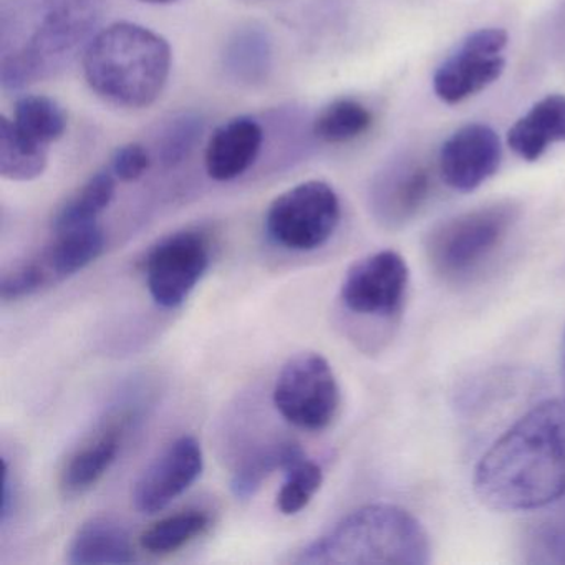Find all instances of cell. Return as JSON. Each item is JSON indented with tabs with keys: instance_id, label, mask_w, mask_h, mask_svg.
<instances>
[{
	"instance_id": "obj_24",
	"label": "cell",
	"mask_w": 565,
	"mask_h": 565,
	"mask_svg": "<svg viewBox=\"0 0 565 565\" xmlns=\"http://www.w3.org/2000/svg\"><path fill=\"white\" fill-rule=\"evenodd\" d=\"M11 121L29 140L47 148L64 137L68 125L64 107L45 95L18 98Z\"/></svg>"
},
{
	"instance_id": "obj_18",
	"label": "cell",
	"mask_w": 565,
	"mask_h": 565,
	"mask_svg": "<svg viewBox=\"0 0 565 565\" xmlns=\"http://www.w3.org/2000/svg\"><path fill=\"white\" fill-rule=\"evenodd\" d=\"M555 143H565V95H547L529 108L508 131V147L534 163Z\"/></svg>"
},
{
	"instance_id": "obj_10",
	"label": "cell",
	"mask_w": 565,
	"mask_h": 565,
	"mask_svg": "<svg viewBox=\"0 0 565 565\" xmlns=\"http://www.w3.org/2000/svg\"><path fill=\"white\" fill-rule=\"evenodd\" d=\"M509 35L504 29H479L436 68L433 90L446 105H458L484 92L505 71L504 51Z\"/></svg>"
},
{
	"instance_id": "obj_5",
	"label": "cell",
	"mask_w": 565,
	"mask_h": 565,
	"mask_svg": "<svg viewBox=\"0 0 565 565\" xmlns=\"http://www.w3.org/2000/svg\"><path fill=\"white\" fill-rule=\"evenodd\" d=\"M518 217L519 207L502 201L436 224L426 237L433 270L448 280L468 279L494 256Z\"/></svg>"
},
{
	"instance_id": "obj_19",
	"label": "cell",
	"mask_w": 565,
	"mask_h": 565,
	"mask_svg": "<svg viewBox=\"0 0 565 565\" xmlns=\"http://www.w3.org/2000/svg\"><path fill=\"white\" fill-rule=\"evenodd\" d=\"M68 564H130L135 561L130 534L114 519L94 518L84 522L68 545Z\"/></svg>"
},
{
	"instance_id": "obj_20",
	"label": "cell",
	"mask_w": 565,
	"mask_h": 565,
	"mask_svg": "<svg viewBox=\"0 0 565 565\" xmlns=\"http://www.w3.org/2000/svg\"><path fill=\"white\" fill-rule=\"evenodd\" d=\"M206 121L196 111H180L164 118L153 137L150 151L161 170H174L186 163L203 140Z\"/></svg>"
},
{
	"instance_id": "obj_1",
	"label": "cell",
	"mask_w": 565,
	"mask_h": 565,
	"mask_svg": "<svg viewBox=\"0 0 565 565\" xmlns=\"http://www.w3.org/2000/svg\"><path fill=\"white\" fill-rule=\"evenodd\" d=\"M475 492L495 511H532L565 495V398L519 418L479 459Z\"/></svg>"
},
{
	"instance_id": "obj_14",
	"label": "cell",
	"mask_w": 565,
	"mask_h": 565,
	"mask_svg": "<svg viewBox=\"0 0 565 565\" xmlns=\"http://www.w3.org/2000/svg\"><path fill=\"white\" fill-rule=\"evenodd\" d=\"M501 161L498 134L488 125L469 124L443 143L438 170L446 186L458 193H472L498 173Z\"/></svg>"
},
{
	"instance_id": "obj_22",
	"label": "cell",
	"mask_w": 565,
	"mask_h": 565,
	"mask_svg": "<svg viewBox=\"0 0 565 565\" xmlns=\"http://www.w3.org/2000/svg\"><path fill=\"white\" fill-rule=\"evenodd\" d=\"M49 167V148L29 140L12 124L11 118L0 120V174L4 180L34 181Z\"/></svg>"
},
{
	"instance_id": "obj_4",
	"label": "cell",
	"mask_w": 565,
	"mask_h": 565,
	"mask_svg": "<svg viewBox=\"0 0 565 565\" xmlns=\"http://www.w3.org/2000/svg\"><path fill=\"white\" fill-rule=\"evenodd\" d=\"M431 544L422 522L393 504H369L350 512L327 534L299 552L297 564L423 565Z\"/></svg>"
},
{
	"instance_id": "obj_2",
	"label": "cell",
	"mask_w": 565,
	"mask_h": 565,
	"mask_svg": "<svg viewBox=\"0 0 565 565\" xmlns=\"http://www.w3.org/2000/svg\"><path fill=\"white\" fill-rule=\"evenodd\" d=\"M105 0H2L0 84L6 94L57 77L84 57Z\"/></svg>"
},
{
	"instance_id": "obj_9",
	"label": "cell",
	"mask_w": 565,
	"mask_h": 565,
	"mask_svg": "<svg viewBox=\"0 0 565 565\" xmlns=\"http://www.w3.org/2000/svg\"><path fill=\"white\" fill-rule=\"evenodd\" d=\"M211 264L210 237L183 230L163 237L145 257V277L154 303L177 309L186 302Z\"/></svg>"
},
{
	"instance_id": "obj_29",
	"label": "cell",
	"mask_w": 565,
	"mask_h": 565,
	"mask_svg": "<svg viewBox=\"0 0 565 565\" xmlns=\"http://www.w3.org/2000/svg\"><path fill=\"white\" fill-rule=\"evenodd\" d=\"M4 465V478H2V501H0V524L2 527L8 525L12 515L15 514L18 508V486H15L14 478H12L11 466H9L8 458L2 459Z\"/></svg>"
},
{
	"instance_id": "obj_8",
	"label": "cell",
	"mask_w": 565,
	"mask_h": 565,
	"mask_svg": "<svg viewBox=\"0 0 565 565\" xmlns=\"http://www.w3.org/2000/svg\"><path fill=\"white\" fill-rule=\"evenodd\" d=\"M340 386L329 360L300 352L277 375L273 402L286 422L300 429L329 428L340 408Z\"/></svg>"
},
{
	"instance_id": "obj_30",
	"label": "cell",
	"mask_w": 565,
	"mask_h": 565,
	"mask_svg": "<svg viewBox=\"0 0 565 565\" xmlns=\"http://www.w3.org/2000/svg\"><path fill=\"white\" fill-rule=\"evenodd\" d=\"M140 2L150 6H170L174 4V2H178V0H140Z\"/></svg>"
},
{
	"instance_id": "obj_12",
	"label": "cell",
	"mask_w": 565,
	"mask_h": 565,
	"mask_svg": "<svg viewBox=\"0 0 565 565\" xmlns=\"http://www.w3.org/2000/svg\"><path fill=\"white\" fill-rule=\"evenodd\" d=\"M431 190V170L425 161L409 154L395 158L370 184V211L382 226L398 230L418 216L428 203Z\"/></svg>"
},
{
	"instance_id": "obj_25",
	"label": "cell",
	"mask_w": 565,
	"mask_h": 565,
	"mask_svg": "<svg viewBox=\"0 0 565 565\" xmlns=\"http://www.w3.org/2000/svg\"><path fill=\"white\" fill-rule=\"evenodd\" d=\"M118 180L110 168L97 171L54 217V231L97 223L117 194Z\"/></svg>"
},
{
	"instance_id": "obj_26",
	"label": "cell",
	"mask_w": 565,
	"mask_h": 565,
	"mask_svg": "<svg viewBox=\"0 0 565 565\" xmlns=\"http://www.w3.org/2000/svg\"><path fill=\"white\" fill-rule=\"evenodd\" d=\"M211 518L207 512L191 509L177 512L154 522L140 535V545L154 555L173 554L184 545L201 537L210 529Z\"/></svg>"
},
{
	"instance_id": "obj_6",
	"label": "cell",
	"mask_w": 565,
	"mask_h": 565,
	"mask_svg": "<svg viewBox=\"0 0 565 565\" xmlns=\"http://www.w3.org/2000/svg\"><path fill=\"white\" fill-rule=\"evenodd\" d=\"M340 220L339 194L326 181L310 180L279 194L267 210L264 226L282 249L310 253L332 239Z\"/></svg>"
},
{
	"instance_id": "obj_11",
	"label": "cell",
	"mask_w": 565,
	"mask_h": 565,
	"mask_svg": "<svg viewBox=\"0 0 565 565\" xmlns=\"http://www.w3.org/2000/svg\"><path fill=\"white\" fill-rule=\"evenodd\" d=\"M409 286L406 260L395 250H380L356 260L343 277L340 302L352 316L392 320L402 312Z\"/></svg>"
},
{
	"instance_id": "obj_13",
	"label": "cell",
	"mask_w": 565,
	"mask_h": 565,
	"mask_svg": "<svg viewBox=\"0 0 565 565\" xmlns=\"http://www.w3.org/2000/svg\"><path fill=\"white\" fill-rule=\"evenodd\" d=\"M204 455L194 436L171 441L145 469L134 489V504L143 514H157L183 495L200 478Z\"/></svg>"
},
{
	"instance_id": "obj_23",
	"label": "cell",
	"mask_w": 565,
	"mask_h": 565,
	"mask_svg": "<svg viewBox=\"0 0 565 565\" xmlns=\"http://www.w3.org/2000/svg\"><path fill=\"white\" fill-rule=\"evenodd\" d=\"M306 456L303 449L297 443L276 441L256 449L249 458L241 462L239 468L234 472L231 489L239 501H247L253 498L264 481L276 471H284L287 466L292 465L297 459Z\"/></svg>"
},
{
	"instance_id": "obj_28",
	"label": "cell",
	"mask_w": 565,
	"mask_h": 565,
	"mask_svg": "<svg viewBox=\"0 0 565 565\" xmlns=\"http://www.w3.org/2000/svg\"><path fill=\"white\" fill-rule=\"evenodd\" d=\"M153 167V157L147 145L127 143L117 148L108 168L121 183H135Z\"/></svg>"
},
{
	"instance_id": "obj_3",
	"label": "cell",
	"mask_w": 565,
	"mask_h": 565,
	"mask_svg": "<svg viewBox=\"0 0 565 565\" xmlns=\"http://www.w3.org/2000/svg\"><path fill=\"white\" fill-rule=\"evenodd\" d=\"M82 64L98 98L124 110H143L163 95L173 52L167 39L151 29L115 22L97 32Z\"/></svg>"
},
{
	"instance_id": "obj_15",
	"label": "cell",
	"mask_w": 565,
	"mask_h": 565,
	"mask_svg": "<svg viewBox=\"0 0 565 565\" xmlns=\"http://www.w3.org/2000/svg\"><path fill=\"white\" fill-rule=\"evenodd\" d=\"M134 423L135 413L130 409L111 413L95 435L68 458L58 479L65 498L85 494L104 479L117 461Z\"/></svg>"
},
{
	"instance_id": "obj_21",
	"label": "cell",
	"mask_w": 565,
	"mask_h": 565,
	"mask_svg": "<svg viewBox=\"0 0 565 565\" xmlns=\"http://www.w3.org/2000/svg\"><path fill=\"white\" fill-rule=\"evenodd\" d=\"M375 117L363 102L335 98L312 118L313 140L323 145H347L369 134Z\"/></svg>"
},
{
	"instance_id": "obj_7",
	"label": "cell",
	"mask_w": 565,
	"mask_h": 565,
	"mask_svg": "<svg viewBox=\"0 0 565 565\" xmlns=\"http://www.w3.org/2000/svg\"><path fill=\"white\" fill-rule=\"evenodd\" d=\"M104 250L105 233L98 223L54 231V239L41 253L4 273L0 297L15 302L51 289L90 266Z\"/></svg>"
},
{
	"instance_id": "obj_16",
	"label": "cell",
	"mask_w": 565,
	"mask_h": 565,
	"mask_svg": "<svg viewBox=\"0 0 565 565\" xmlns=\"http://www.w3.org/2000/svg\"><path fill=\"white\" fill-rule=\"evenodd\" d=\"M267 130L263 121L247 115L220 125L204 148V170L217 183L249 173L266 150Z\"/></svg>"
},
{
	"instance_id": "obj_17",
	"label": "cell",
	"mask_w": 565,
	"mask_h": 565,
	"mask_svg": "<svg viewBox=\"0 0 565 565\" xmlns=\"http://www.w3.org/2000/svg\"><path fill=\"white\" fill-rule=\"evenodd\" d=\"M221 67L237 87L254 88L269 81L274 68V41L264 25L246 24L227 38Z\"/></svg>"
},
{
	"instance_id": "obj_31",
	"label": "cell",
	"mask_w": 565,
	"mask_h": 565,
	"mask_svg": "<svg viewBox=\"0 0 565 565\" xmlns=\"http://www.w3.org/2000/svg\"><path fill=\"white\" fill-rule=\"evenodd\" d=\"M561 369H562V379H564V382H565V333H564V340H562Z\"/></svg>"
},
{
	"instance_id": "obj_27",
	"label": "cell",
	"mask_w": 565,
	"mask_h": 565,
	"mask_svg": "<svg viewBox=\"0 0 565 565\" xmlns=\"http://www.w3.org/2000/svg\"><path fill=\"white\" fill-rule=\"evenodd\" d=\"M284 475H286V481L277 494V509L284 515L299 514L322 488V468L312 459L302 456L292 465L287 466L284 469Z\"/></svg>"
}]
</instances>
